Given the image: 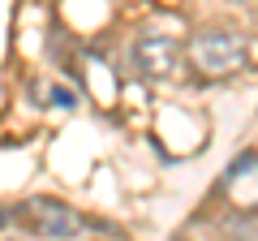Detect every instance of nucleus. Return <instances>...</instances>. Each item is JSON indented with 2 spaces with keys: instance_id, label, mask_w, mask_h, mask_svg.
Segmentation results:
<instances>
[{
  "instance_id": "1",
  "label": "nucleus",
  "mask_w": 258,
  "mask_h": 241,
  "mask_svg": "<svg viewBox=\"0 0 258 241\" xmlns=\"http://www.w3.org/2000/svg\"><path fill=\"white\" fill-rule=\"evenodd\" d=\"M245 35L232 26H203L189 39V65L207 78H228L245 65Z\"/></svg>"
},
{
  "instance_id": "2",
  "label": "nucleus",
  "mask_w": 258,
  "mask_h": 241,
  "mask_svg": "<svg viewBox=\"0 0 258 241\" xmlns=\"http://www.w3.org/2000/svg\"><path fill=\"white\" fill-rule=\"evenodd\" d=\"M134 65H138L142 78H151V82H164V78H172L176 65H181V43H176L172 35L147 30V35L134 39Z\"/></svg>"
},
{
  "instance_id": "3",
  "label": "nucleus",
  "mask_w": 258,
  "mask_h": 241,
  "mask_svg": "<svg viewBox=\"0 0 258 241\" xmlns=\"http://www.w3.org/2000/svg\"><path fill=\"white\" fill-rule=\"evenodd\" d=\"M22 215L30 220V228L39 237H52V241H64V237H78L82 232V215L69 203H60V198H26L22 203Z\"/></svg>"
}]
</instances>
